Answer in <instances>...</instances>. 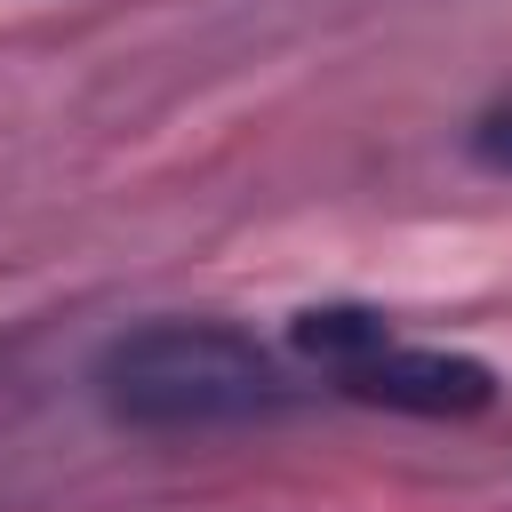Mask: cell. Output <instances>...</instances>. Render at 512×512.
I'll use <instances>...</instances> for the list:
<instances>
[{"label":"cell","mask_w":512,"mask_h":512,"mask_svg":"<svg viewBox=\"0 0 512 512\" xmlns=\"http://www.w3.org/2000/svg\"><path fill=\"white\" fill-rule=\"evenodd\" d=\"M472 160H480V168H496V176H512V96H504V104H488V112L472 120Z\"/></svg>","instance_id":"obj_3"},{"label":"cell","mask_w":512,"mask_h":512,"mask_svg":"<svg viewBox=\"0 0 512 512\" xmlns=\"http://www.w3.org/2000/svg\"><path fill=\"white\" fill-rule=\"evenodd\" d=\"M96 400L128 432H216L288 408V376L224 320H144L96 352Z\"/></svg>","instance_id":"obj_1"},{"label":"cell","mask_w":512,"mask_h":512,"mask_svg":"<svg viewBox=\"0 0 512 512\" xmlns=\"http://www.w3.org/2000/svg\"><path fill=\"white\" fill-rule=\"evenodd\" d=\"M296 352H312L336 392L368 400V408H400V416H472L496 400V376L464 352H432V344H400L384 312L360 304H320L296 320Z\"/></svg>","instance_id":"obj_2"}]
</instances>
